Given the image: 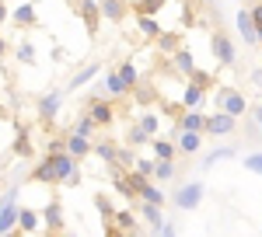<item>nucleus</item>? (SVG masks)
<instances>
[{
    "instance_id": "obj_1",
    "label": "nucleus",
    "mask_w": 262,
    "mask_h": 237,
    "mask_svg": "<svg viewBox=\"0 0 262 237\" xmlns=\"http://www.w3.org/2000/svg\"><path fill=\"white\" fill-rule=\"evenodd\" d=\"M74 4H77V14H81L84 28H88V35H95V32H98V21H101L98 0H74Z\"/></svg>"
},
{
    "instance_id": "obj_2",
    "label": "nucleus",
    "mask_w": 262,
    "mask_h": 237,
    "mask_svg": "<svg viewBox=\"0 0 262 237\" xmlns=\"http://www.w3.org/2000/svg\"><path fill=\"white\" fill-rule=\"evenodd\" d=\"M234 118L238 115H231V112H213V115L206 118V133H210V136H227V133H234V126H238V122H234Z\"/></svg>"
},
{
    "instance_id": "obj_3",
    "label": "nucleus",
    "mask_w": 262,
    "mask_h": 237,
    "mask_svg": "<svg viewBox=\"0 0 262 237\" xmlns=\"http://www.w3.org/2000/svg\"><path fill=\"white\" fill-rule=\"evenodd\" d=\"M210 49H213V56H217V63L221 66H234V59H238V53H234V42L227 39V35H213V42H210Z\"/></svg>"
},
{
    "instance_id": "obj_4",
    "label": "nucleus",
    "mask_w": 262,
    "mask_h": 237,
    "mask_svg": "<svg viewBox=\"0 0 262 237\" xmlns=\"http://www.w3.org/2000/svg\"><path fill=\"white\" fill-rule=\"evenodd\" d=\"M200 202H203V185H200V181L182 185L179 192H175V206H179V209H196Z\"/></svg>"
},
{
    "instance_id": "obj_5",
    "label": "nucleus",
    "mask_w": 262,
    "mask_h": 237,
    "mask_svg": "<svg viewBox=\"0 0 262 237\" xmlns=\"http://www.w3.org/2000/svg\"><path fill=\"white\" fill-rule=\"evenodd\" d=\"M234 25H238V35H242L248 45H259V28H255V18H252V11H238Z\"/></svg>"
},
{
    "instance_id": "obj_6",
    "label": "nucleus",
    "mask_w": 262,
    "mask_h": 237,
    "mask_svg": "<svg viewBox=\"0 0 262 237\" xmlns=\"http://www.w3.org/2000/svg\"><path fill=\"white\" fill-rule=\"evenodd\" d=\"M217 101H221L224 112H231V115H245V112H248V101H245V94H238V91H221Z\"/></svg>"
},
{
    "instance_id": "obj_7",
    "label": "nucleus",
    "mask_w": 262,
    "mask_h": 237,
    "mask_svg": "<svg viewBox=\"0 0 262 237\" xmlns=\"http://www.w3.org/2000/svg\"><path fill=\"white\" fill-rule=\"evenodd\" d=\"M88 115L95 118V122H98V126H112V118H116V108H112V105H108V101L95 98V101H91V112H88Z\"/></svg>"
},
{
    "instance_id": "obj_8",
    "label": "nucleus",
    "mask_w": 262,
    "mask_h": 237,
    "mask_svg": "<svg viewBox=\"0 0 262 237\" xmlns=\"http://www.w3.org/2000/svg\"><path fill=\"white\" fill-rule=\"evenodd\" d=\"M171 66H175V74L182 77H192V70H196V59L189 49H175V56H171Z\"/></svg>"
},
{
    "instance_id": "obj_9",
    "label": "nucleus",
    "mask_w": 262,
    "mask_h": 237,
    "mask_svg": "<svg viewBox=\"0 0 262 237\" xmlns=\"http://www.w3.org/2000/svg\"><path fill=\"white\" fill-rule=\"evenodd\" d=\"M18 223V209H14V196H7L0 202V234H7Z\"/></svg>"
},
{
    "instance_id": "obj_10",
    "label": "nucleus",
    "mask_w": 262,
    "mask_h": 237,
    "mask_svg": "<svg viewBox=\"0 0 262 237\" xmlns=\"http://www.w3.org/2000/svg\"><path fill=\"white\" fill-rule=\"evenodd\" d=\"M203 143V129H182L179 136V154H196Z\"/></svg>"
},
{
    "instance_id": "obj_11",
    "label": "nucleus",
    "mask_w": 262,
    "mask_h": 237,
    "mask_svg": "<svg viewBox=\"0 0 262 237\" xmlns=\"http://www.w3.org/2000/svg\"><path fill=\"white\" fill-rule=\"evenodd\" d=\"M203 98H206V87H200L196 80H189L185 91H182V108H200Z\"/></svg>"
},
{
    "instance_id": "obj_12",
    "label": "nucleus",
    "mask_w": 262,
    "mask_h": 237,
    "mask_svg": "<svg viewBox=\"0 0 262 237\" xmlns=\"http://www.w3.org/2000/svg\"><path fill=\"white\" fill-rule=\"evenodd\" d=\"M175 126H179V133H182V129H206V115H203V112H196V108H185Z\"/></svg>"
},
{
    "instance_id": "obj_13",
    "label": "nucleus",
    "mask_w": 262,
    "mask_h": 237,
    "mask_svg": "<svg viewBox=\"0 0 262 237\" xmlns=\"http://www.w3.org/2000/svg\"><path fill=\"white\" fill-rule=\"evenodd\" d=\"M91 150H95V147L88 143V136H81V133H70V136H67V154H70V157H84V154H91Z\"/></svg>"
},
{
    "instance_id": "obj_14",
    "label": "nucleus",
    "mask_w": 262,
    "mask_h": 237,
    "mask_svg": "<svg viewBox=\"0 0 262 237\" xmlns=\"http://www.w3.org/2000/svg\"><path fill=\"white\" fill-rule=\"evenodd\" d=\"M150 150H154V160H175L179 143H171V139H150Z\"/></svg>"
},
{
    "instance_id": "obj_15",
    "label": "nucleus",
    "mask_w": 262,
    "mask_h": 237,
    "mask_svg": "<svg viewBox=\"0 0 262 237\" xmlns=\"http://www.w3.org/2000/svg\"><path fill=\"white\" fill-rule=\"evenodd\" d=\"M101 7V18L108 21H122V14H126V0H98Z\"/></svg>"
},
{
    "instance_id": "obj_16",
    "label": "nucleus",
    "mask_w": 262,
    "mask_h": 237,
    "mask_svg": "<svg viewBox=\"0 0 262 237\" xmlns=\"http://www.w3.org/2000/svg\"><path fill=\"white\" fill-rule=\"evenodd\" d=\"M108 230H112V234H122V230H137V217H133L129 209H122L119 217L108 223Z\"/></svg>"
},
{
    "instance_id": "obj_17",
    "label": "nucleus",
    "mask_w": 262,
    "mask_h": 237,
    "mask_svg": "<svg viewBox=\"0 0 262 237\" xmlns=\"http://www.w3.org/2000/svg\"><path fill=\"white\" fill-rule=\"evenodd\" d=\"M105 87L112 91V98H119V94H126V91H129V84L119 77V70H108V74H105Z\"/></svg>"
},
{
    "instance_id": "obj_18",
    "label": "nucleus",
    "mask_w": 262,
    "mask_h": 237,
    "mask_svg": "<svg viewBox=\"0 0 262 237\" xmlns=\"http://www.w3.org/2000/svg\"><path fill=\"white\" fill-rule=\"evenodd\" d=\"M56 108H60V94H56V91H49V94L39 101V115L42 118H53V115H56Z\"/></svg>"
},
{
    "instance_id": "obj_19",
    "label": "nucleus",
    "mask_w": 262,
    "mask_h": 237,
    "mask_svg": "<svg viewBox=\"0 0 262 237\" xmlns=\"http://www.w3.org/2000/svg\"><path fill=\"white\" fill-rule=\"evenodd\" d=\"M140 199H143V202H154V206H161V202H164V192L158 188V185L143 181V185H140Z\"/></svg>"
},
{
    "instance_id": "obj_20",
    "label": "nucleus",
    "mask_w": 262,
    "mask_h": 237,
    "mask_svg": "<svg viewBox=\"0 0 262 237\" xmlns=\"http://www.w3.org/2000/svg\"><path fill=\"white\" fill-rule=\"evenodd\" d=\"M137 25H140V32L147 39H158V35H161V25L154 18H147V14H137Z\"/></svg>"
},
{
    "instance_id": "obj_21",
    "label": "nucleus",
    "mask_w": 262,
    "mask_h": 237,
    "mask_svg": "<svg viewBox=\"0 0 262 237\" xmlns=\"http://www.w3.org/2000/svg\"><path fill=\"white\" fill-rule=\"evenodd\" d=\"M46 227H49V230H60V227H63L60 202H49V206H46Z\"/></svg>"
},
{
    "instance_id": "obj_22",
    "label": "nucleus",
    "mask_w": 262,
    "mask_h": 237,
    "mask_svg": "<svg viewBox=\"0 0 262 237\" xmlns=\"http://www.w3.org/2000/svg\"><path fill=\"white\" fill-rule=\"evenodd\" d=\"M18 223H21V230H25V234H35V230H39V217H35L32 209H21Z\"/></svg>"
},
{
    "instance_id": "obj_23",
    "label": "nucleus",
    "mask_w": 262,
    "mask_h": 237,
    "mask_svg": "<svg viewBox=\"0 0 262 237\" xmlns=\"http://www.w3.org/2000/svg\"><path fill=\"white\" fill-rule=\"evenodd\" d=\"M32 181H56V175H53V160H49V157L32 171Z\"/></svg>"
},
{
    "instance_id": "obj_24",
    "label": "nucleus",
    "mask_w": 262,
    "mask_h": 237,
    "mask_svg": "<svg viewBox=\"0 0 262 237\" xmlns=\"http://www.w3.org/2000/svg\"><path fill=\"white\" fill-rule=\"evenodd\" d=\"M14 21L18 25H35V4H21L14 11Z\"/></svg>"
},
{
    "instance_id": "obj_25",
    "label": "nucleus",
    "mask_w": 262,
    "mask_h": 237,
    "mask_svg": "<svg viewBox=\"0 0 262 237\" xmlns=\"http://www.w3.org/2000/svg\"><path fill=\"white\" fill-rule=\"evenodd\" d=\"M18 59L25 63V66H32V63H35V49H32V42H28V39H21V45H18Z\"/></svg>"
},
{
    "instance_id": "obj_26",
    "label": "nucleus",
    "mask_w": 262,
    "mask_h": 237,
    "mask_svg": "<svg viewBox=\"0 0 262 237\" xmlns=\"http://www.w3.org/2000/svg\"><path fill=\"white\" fill-rule=\"evenodd\" d=\"M175 175V160H158V164H154V178H171Z\"/></svg>"
},
{
    "instance_id": "obj_27",
    "label": "nucleus",
    "mask_w": 262,
    "mask_h": 237,
    "mask_svg": "<svg viewBox=\"0 0 262 237\" xmlns=\"http://www.w3.org/2000/svg\"><path fill=\"white\" fill-rule=\"evenodd\" d=\"M95 126H98L95 118H91V115H84V118H77V126H74V133H81V136H91V133H95Z\"/></svg>"
},
{
    "instance_id": "obj_28",
    "label": "nucleus",
    "mask_w": 262,
    "mask_h": 237,
    "mask_svg": "<svg viewBox=\"0 0 262 237\" xmlns=\"http://www.w3.org/2000/svg\"><path fill=\"white\" fill-rule=\"evenodd\" d=\"M119 77L126 80V84H129V87H133V84H137V77H140V74H137V66H133V63H119Z\"/></svg>"
},
{
    "instance_id": "obj_29",
    "label": "nucleus",
    "mask_w": 262,
    "mask_h": 237,
    "mask_svg": "<svg viewBox=\"0 0 262 237\" xmlns=\"http://www.w3.org/2000/svg\"><path fill=\"white\" fill-rule=\"evenodd\" d=\"M95 154H98L101 160H108V164H112L116 154H119V147H112V143H98V147H95Z\"/></svg>"
},
{
    "instance_id": "obj_30",
    "label": "nucleus",
    "mask_w": 262,
    "mask_h": 237,
    "mask_svg": "<svg viewBox=\"0 0 262 237\" xmlns=\"http://www.w3.org/2000/svg\"><path fill=\"white\" fill-rule=\"evenodd\" d=\"M95 74H98V66H84L81 74H77V77L70 80V87H74V91H77V87H81V84H88V80L95 77Z\"/></svg>"
},
{
    "instance_id": "obj_31",
    "label": "nucleus",
    "mask_w": 262,
    "mask_h": 237,
    "mask_svg": "<svg viewBox=\"0 0 262 237\" xmlns=\"http://www.w3.org/2000/svg\"><path fill=\"white\" fill-rule=\"evenodd\" d=\"M245 168H248V171H255V175L262 178V150H255V154H248V157H245Z\"/></svg>"
},
{
    "instance_id": "obj_32",
    "label": "nucleus",
    "mask_w": 262,
    "mask_h": 237,
    "mask_svg": "<svg viewBox=\"0 0 262 237\" xmlns=\"http://www.w3.org/2000/svg\"><path fill=\"white\" fill-rule=\"evenodd\" d=\"M14 154H18V157H32V154H35V150H32V143H28V136H25V133H21V136H18V143H14Z\"/></svg>"
},
{
    "instance_id": "obj_33",
    "label": "nucleus",
    "mask_w": 262,
    "mask_h": 237,
    "mask_svg": "<svg viewBox=\"0 0 262 237\" xmlns=\"http://www.w3.org/2000/svg\"><path fill=\"white\" fill-rule=\"evenodd\" d=\"M147 139H150V133H147L143 126H133V129H129V143H147Z\"/></svg>"
},
{
    "instance_id": "obj_34",
    "label": "nucleus",
    "mask_w": 262,
    "mask_h": 237,
    "mask_svg": "<svg viewBox=\"0 0 262 237\" xmlns=\"http://www.w3.org/2000/svg\"><path fill=\"white\" fill-rule=\"evenodd\" d=\"M224 157H231V147H217V150L206 157V168H210V164H217V160H224Z\"/></svg>"
},
{
    "instance_id": "obj_35",
    "label": "nucleus",
    "mask_w": 262,
    "mask_h": 237,
    "mask_svg": "<svg viewBox=\"0 0 262 237\" xmlns=\"http://www.w3.org/2000/svg\"><path fill=\"white\" fill-rule=\"evenodd\" d=\"M154 164H158V160H137V164H133V168H137V171H140V175L154 178Z\"/></svg>"
},
{
    "instance_id": "obj_36",
    "label": "nucleus",
    "mask_w": 262,
    "mask_h": 237,
    "mask_svg": "<svg viewBox=\"0 0 262 237\" xmlns=\"http://www.w3.org/2000/svg\"><path fill=\"white\" fill-rule=\"evenodd\" d=\"M140 126L147 129V133H150V136H154V133H158V115H143V118H140Z\"/></svg>"
},
{
    "instance_id": "obj_37",
    "label": "nucleus",
    "mask_w": 262,
    "mask_h": 237,
    "mask_svg": "<svg viewBox=\"0 0 262 237\" xmlns=\"http://www.w3.org/2000/svg\"><path fill=\"white\" fill-rule=\"evenodd\" d=\"M252 18H255V28H259V45H262V0L252 7Z\"/></svg>"
},
{
    "instance_id": "obj_38",
    "label": "nucleus",
    "mask_w": 262,
    "mask_h": 237,
    "mask_svg": "<svg viewBox=\"0 0 262 237\" xmlns=\"http://www.w3.org/2000/svg\"><path fill=\"white\" fill-rule=\"evenodd\" d=\"M158 4H161V0H143V4H137V14H154Z\"/></svg>"
},
{
    "instance_id": "obj_39",
    "label": "nucleus",
    "mask_w": 262,
    "mask_h": 237,
    "mask_svg": "<svg viewBox=\"0 0 262 237\" xmlns=\"http://www.w3.org/2000/svg\"><path fill=\"white\" fill-rule=\"evenodd\" d=\"M189 80H196L200 87H210V74H203V70H192V77Z\"/></svg>"
},
{
    "instance_id": "obj_40",
    "label": "nucleus",
    "mask_w": 262,
    "mask_h": 237,
    "mask_svg": "<svg viewBox=\"0 0 262 237\" xmlns=\"http://www.w3.org/2000/svg\"><path fill=\"white\" fill-rule=\"evenodd\" d=\"M98 209H101V217H105V220L112 217V202H108L105 196H98Z\"/></svg>"
},
{
    "instance_id": "obj_41",
    "label": "nucleus",
    "mask_w": 262,
    "mask_h": 237,
    "mask_svg": "<svg viewBox=\"0 0 262 237\" xmlns=\"http://www.w3.org/2000/svg\"><path fill=\"white\" fill-rule=\"evenodd\" d=\"M158 42H161V49H179L175 35H158Z\"/></svg>"
},
{
    "instance_id": "obj_42",
    "label": "nucleus",
    "mask_w": 262,
    "mask_h": 237,
    "mask_svg": "<svg viewBox=\"0 0 262 237\" xmlns=\"http://www.w3.org/2000/svg\"><path fill=\"white\" fill-rule=\"evenodd\" d=\"M255 122H259V129H262V108H255Z\"/></svg>"
},
{
    "instance_id": "obj_43",
    "label": "nucleus",
    "mask_w": 262,
    "mask_h": 237,
    "mask_svg": "<svg viewBox=\"0 0 262 237\" xmlns=\"http://www.w3.org/2000/svg\"><path fill=\"white\" fill-rule=\"evenodd\" d=\"M4 53H7V45H4V39H0V56H4Z\"/></svg>"
},
{
    "instance_id": "obj_44",
    "label": "nucleus",
    "mask_w": 262,
    "mask_h": 237,
    "mask_svg": "<svg viewBox=\"0 0 262 237\" xmlns=\"http://www.w3.org/2000/svg\"><path fill=\"white\" fill-rule=\"evenodd\" d=\"M4 14H7V11H4V4H0V25H4Z\"/></svg>"
},
{
    "instance_id": "obj_45",
    "label": "nucleus",
    "mask_w": 262,
    "mask_h": 237,
    "mask_svg": "<svg viewBox=\"0 0 262 237\" xmlns=\"http://www.w3.org/2000/svg\"><path fill=\"white\" fill-rule=\"evenodd\" d=\"M248 4H259V0H248Z\"/></svg>"
},
{
    "instance_id": "obj_46",
    "label": "nucleus",
    "mask_w": 262,
    "mask_h": 237,
    "mask_svg": "<svg viewBox=\"0 0 262 237\" xmlns=\"http://www.w3.org/2000/svg\"><path fill=\"white\" fill-rule=\"evenodd\" d=\"M206 4H213V0H206Z\"/></svg>"
}]
</instances>
